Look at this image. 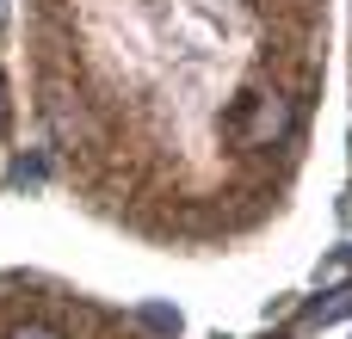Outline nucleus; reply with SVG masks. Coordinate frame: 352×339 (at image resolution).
<instances>
[{"instance_id":"1","label":"nucleus","mask_w":352,"mask_h":339,"mask_svg":"<svg viewBox=\"0 0 352 339\" xmlns=\"http://www.w3.org/2000/svg\"><path fill=\"white\" fill-rule=\"evenodd\" d=\"M285 130H291V99H278V93L254 99V117H248V142H278Z\"/></svg>"},{"instance_id":"2","label":"nucleus","mask_w":352,"mask_h":339,"mask_svg":"<svg viewBox=\"0 0 352 339\" xmlns=\"http://www.w3.org/2000/svg\"><path fill=\"white\" fill-rule=\"evenodd\" d=\"M334 315H352V290H340V296H328V303H316V309L303 315V327H322V321H334Z\"/></svg>"},{"instance_id":"3","label":"nucleus","mask_w":352,"mask_h":339,"mask_svg":"<svg viewBox=\"0 0 352 339\" xmlns=\"http://www.w3.org/2000/svg\"><path fill=\"white\" fill-rule=\"evenodd\" d=\"M6 339H68V334H62V327H50V321H19Z\"/></svg>"},{"instance_id":"4","label":"nucleus","mask_w":352,"mask_h":339,"mask_svg":"<svg viewBox=\"0 0 352 339\" xmlns=\"http://www.w3.org/2000/svg\"><path fill=\"white\" fill-rule=\"evenodd\" d=\"M148 327H161V334H173V327H179V315H167V309H148Z\"/></svg>"},{"instance_id":"5","label":"nucleus","mask_w":352,"mask_h":339,"mask_svg":"<svg viewBox=\"0 0 352 339\" xmlns=\"http://www.w3.org/2000/svg\"><path fill=\"white\" fill-rule=\"evenodd\" d=\"M0 124H6V80H0Z\"/></svg>"}]
</instances>
